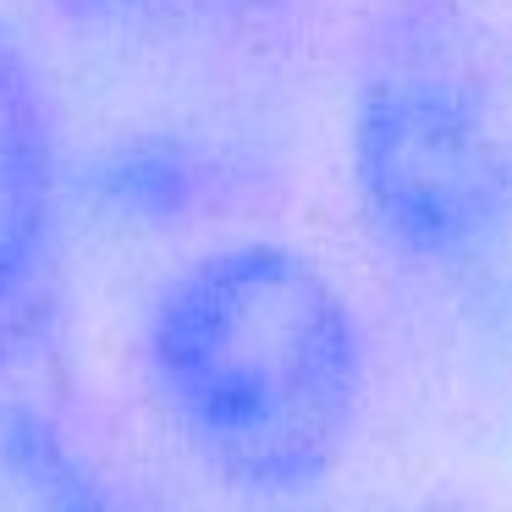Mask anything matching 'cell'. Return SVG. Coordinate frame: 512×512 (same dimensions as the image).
I'll return each instance as SVG.
<instances>
[{
	"mask_svg": "<svg viewBox=\"0 0 512 512\" xmlns=\"http://www.w3.org/2000/svg\"><path fill=\"white\" fill-rule=\"evenodd\" d=\"M155 408L204 468L254 496H309L364 413V331L309 254L270 237L188 259L144 320Z\"/></svg>",
	"mask_w": 512,
	"mask_h": 512,
	"instance_id": "obj_1",
	"label": "cell"
},
{
	"mask_svg": "<svg viewBox=\"0 0 512 512\" xmlns=\"http://www.w3.org/2000/svg\"><path fill=\"white\" fill-rule=\"evenodd\" d=\"M347 171L408 276L490 292L512 270V94L452 0H391L369 23Z\"/></svg>",
	"mask_w": 512,
	"mask_h": 512,
	"instance_id": "obj_2",
	"label": "cell"
},
{
	"mask_svg": "<svg viewBox=\"0 0 512 512\" xmlns=\"http://www.w3.org/2000/svg\"><path fill=\"white\" fill-rule=\"evenodd\" d=\"M56 116L28 45L0 23V320L34 298L56 237Z\"/></svg>",
	"mask_w": 512,
	"mask_h": 512,
	"instance_id": "obj_3",
	"label": "cell"
},
{
	"mask_svg": "<svg viewBox=\"0 0 512 512\" xmlns=\"http://www.w3.org/2000/svg\"><path fill=\"white\" fill-rule=\"evenodd\" d=\"M0 512H116V501L50 413L0 402Z\"/></svg>",
	"mask_w": 512,
	"mask_h": 512,
	"instance_id": "obj_4",
	"label": "cell"
},
{
	"mask_svg": "<svg viewBox=\"0 0 512 512\" xmlns=\"http://www.w3.org/2000/svg\"><path fill=\"white\" fill-rule=\"evenodd\" d=\"M61 17H78V23H111V17H133V12H160V6H177V0H45Z\"/></svg>",
	"mask_w": 512,
	"mask_h": 512,
	"instance_id": "obj_5",
	"label": "cell"
}]
</instances>
